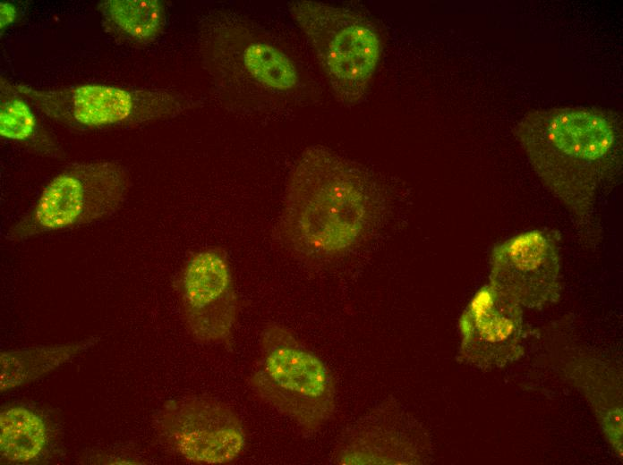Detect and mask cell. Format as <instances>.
Listing matches in <instances>:
<instances>
[{
	"mask_svg": "<svg viewBox=\"0 0 623 465\" xmlns=\"http://www.w3.org/2000/svg\"><path fill=\"white\" fill-rule=\"evenodd\" d=\"M31 104L4 78L0 82V135L43 154L55 155L58 148L40 125Z\"/></svg>",
	"mask_w": 623,
	"mask_h": 465,
	"instance_id": "9a60e30c",
	"label": "cell"
},
{
	"mask_svg": "<svg viewBox=\"0 0 623 465\" xmlns=\"http://www.w3.org/2000/svg\"><path fill=\"white\" fill-rule=\"evenodd\" d=\"M129 187L127 170L116 162L70 166L44 187L31 211L11 229V238L18 241L106 219L122 207Z\"/></svg>",
	"mask_w": 623,
	"mask_h": 465,
	"instance_id": "52a82bcc",
	"label": "cell"
},
{
	"mask_svg": "<svg viewBox=\"0 0 623 465\" xmlns=\"http://www.w3.org/2000/svg\"><path fill=\"white\" fill-rule=\"evenodd\" d=\"M380 204V190L363 169L329 149L310 148L289 175L278 233L304 256L333 258L364 235Z\"/></svg>",
	"mask_w": 623,
	"mask_h": 465,
	"instance_id": "6da1fadb",
	"label": "cell"
},
{
	"mask_svg": "<svg viewBox=\"0 0 623 465\" xmlns=\"http://www.w3.org/2000/svg\"><path fill=\"white\" fill-rule=\"evenodd\" d=\"M181 290L185 319L193 336L206 343L228 340L239 302L225 252L209 248L192 255L183 271Z\"/></svg>",
	"mask_w": 623,
	"mask_h": 465,
	"instance_id": "7c38bea8",
	"label": "cell"
},
{
	"mask_svg": "<svg viewBox=\"0 0 623 465\" xmlns=\"http://www.w3.org/2000/svg\"><path fill=\"white\" fill-rule=\"evenodd\" d=\"M13 84L46 116L81 129L138 125L176 116L198 105L191 96L162 89L89 83L38 89L21 83Z\"/></svg>",
	"mask_w": 623,
	"mask_h": 465,
	"instance_id": "277c9868",
	"label": "cell"
},
{
	"mask_svg": "<svg viewBox=\"0 0 623 465\" xmlns=\"http://www.w3.org/2000/svg\"><path fill=\"white\" fill-rule=\"evenodd\" d=\"M524 308L490 283L463 311L457 359L482 370L503 368L525 354Z\"/></svg>",
	"mask_w": 623,
	"mask_h": 465,
	"instance_id": "8fae6325",
	"label": "cell"
},
{
	"mask_svg": "<svg viewBox=\"0 0 623 465\" xmlns=\"http://www.w3.org/2000/svg\"><path fill=\"white\" fill-rule=\"evenodd\" d=\"M94 344L92 338L69 344L31 347L0 355V389L32 382L59 368Z\"/></svg>",
	"mask_w": 623,
	"mask_h": 465,
	"instance_id": "5bb4252c",
	"label": "cell"
},
{
	"mask_svg": "<svg viewBox=\"0 0 623 465\" xmlns=\"http://www.w3.org/2000/svg\"><path fill=\"white\" fill-rule=\"evenodd\" d=\"M17 16V10L11 3L2 2L0 4V28L3 32L10 26Z\"/></svg>",
	"mask_w": 623,
	"mask_h": 465,
	"instance_id": "e0dca14e",
	"label": "cell"
},
{
	"mask_svg": "<svg viewBox=\"0 0 623 465\" xmlns=\"http://www.w3.org/2000/svg\"><path fill=\"white\" fill-rule=\"evenodd\" d=\"M201 33L206 66L225 90L259 105L297 86L299 75L290 57L243 20L213 16Z\"/></svg>",
	"mask_w": 623,
	"mask_h": 465,
	"instance_id": "5b68a950",
	"label": "cell"
},
{
	"mask_svg": "<svg viewBox=\"0 0 623 465\" xmlns=\"http://www.w3.org/2000/svg\"><path fill=\"white\" fill-rule=\"evenodd\" d=\"M334 95L343 104L360 101L378 66L381 43L374 26L342 7L315 1L290 5Z\"/></svg>",
	"mask_w": 623,
	"mask_h": 465,
	"instance_id": "8992f818",
	"label": "cell"
},
{
	"mask_svg": "<svg viewBox=\"0 0 623 465\" xmlns=\"http://www.w3.org/2000/svg\"><path fill=\"white\" fill-rule=\"evenodd\" d=\"M98 7L106 29L132 44L153 41L165 25V7L158 0H104Z\"/></svg>",
	"mask_w": 623,
	"mask_h": 465,
	"instance_id": "4fadbf2b",
	"label": "cell"
},
{
	"mask_svg": "<svg viewBox=\"0 0 623 465\" xmlns=\"http://www.w3.org/2000/svg\"><path fill=\"white\" fill-rule=\"evenodd\" d=\"M516 137L546 187L588 231L598 190L619 157L612 120L585 109L548 111L526 118Z\"/></svg>",
	"mask_w": 623,
	"mask_h": 465,
	"instance_id": "7a4b0ae2",
	"label": "cell"
},
{
	"mask_svg": "<svg viewBox=\"0 0 623 465\" xmlns=\"http://www.w3.org/2000/svg\"><path fill=\"white\" fill-rule=\"evenodd\" d=\"M47 443V428L42 418L32 410L15 406L0 414V452L12 462H26L37 458Z\"/></svg>",
	"mask_w": 623,
	"mask_h": 465,
	"instance_id": "2e32d148",
	"label": "cell"
},
{
	"mask_svg": "<svg viewBox=\"0 0 623 465\" xmlns=\"http://www.w3.org/2000/svg\"><path fill=\"white\" fill-rule=\"evenodd\" d=\"M260 348L250 377L252 391L302 431H318L332 418L336 406L334 380L326 364L277 324L264 327Z\"/></svg>",
	"mask_w": 623,
	"mask_h": 465,
	"instance_id": "3957f363",
	"label": "cell"
},
{
	"mask_svg": "<svg viewBox=\"0 0 623 465\" xmlns=\"http://www.w3.org/2000/svg\"><path fill=\"white\" fill-rule=\"evenodd\" d=\"M156 425L166 443L193 463H229L246 444L239 417L226 403L211 398L168 401L158 412Z\"/></svg>",
	"mask_w": 623,
	"mask_h": 465,
	"instance_id": "9c48e42d",
	"label": "cell"
},
{
	"mask_svg": "<svg viewBox=\"0 0 623 465\" xmlns=\"http://www.w3.org/2000/svg\"><path fill=\"white\" fill-rule=\"evenodd\" d=\"M489 283L524 309L542 310L557 303L562 292L559 233L535 229L497 243Z\"/></svg>",
	"mask_w": 623,
	"mask_h": 465,
	"instance_id": "ba28073f",
	"label": "cell"
},
{
	"mask_svg": "<svg viewBox=\"0 0 623 465\" xmlns=\"http://www.w3.org/2000/svg\"><path fill=\"white\" fill-rule=\"evenodd\" d=\"M431 442L420 422L394 399L369 410L343 433L332 461L342 465L424 463Z\"/></svg>",
	"mask_w": 623,
	"mask_h": 465,
	"instance_id": "30bf717a",
	"label": "cell"
}]
</instances>
